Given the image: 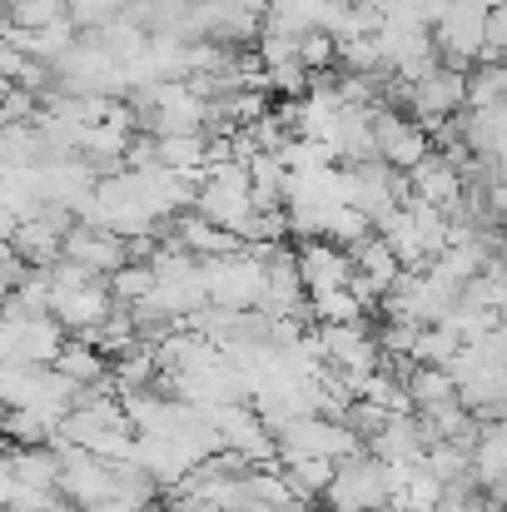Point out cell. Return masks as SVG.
I'll return each instance as SVG.
<instances>
[{"mask_svg":"<svg viewBox=\"0 0 507 512\" xmlns=\"http://www.w3.org/2000/svg\"><path fill=\"white\" fill-rule=\"evenodd\" d=\"M204 284H209V304H214V309L249 314V309L264 304L269 264H259L249 249H244V254H224V259H204Z\"/></svg>","mask_w":507,"mask_h":512,"instance_id":"1","label":"cell"},{"mask_svg":"<svg viewBox=\"0 0 507 512\" xmlns=\"http://www.w3.org/2000/svg\"><path fill=\"white\" fill-rule=\"evenodd\" d=\"M70 343V329L50 314V319H15L5 314V329H0V358L15 363V368H55L60 353Z\"/></svg>","mask_w":507,"mask_h":512,"instance_id":"2","label":"cell"},{"mask_svg":"<svg viewBox=\"0 0 507 512\" xmlns=\"http://www.w3.org/2000/svg\"><path fill=\"white\" fill-rule=\"evenodd\" d=\"M373 135H378V160L393 165L398 174H413L423 160L438 155L433 130L418 125V120L403 115V110H388V105H373Z\"/></svg>","mask_w":507,"mask_h":512,"instance_id":"3","label":"cell"},{"mask_svg":"<svg viewBox=\"0 0 507 512\" xmlns=\"http://www.w3.org/2000/svg\"><path fill=\"white\" fill-rule=\"evenodd\" d=\"M324 498H329V512H388L393 508L388 468H383L373 453L348 458V463H338V478Z\"/></svg>","mask_w":507,"mask_h":512,"instance_id":"4","label":"cell"},{"mask_svg":"<svg viewBox=\"0 0 507 512\" xmlns=\"http://www.w3.org/2000/svg\"><path fill=\"white\" fill-rule=\"evenodd\" d=\"M433 40H438V55H443L448 70L473 75L483 65V50H488V10L453 0L448 15H443V25L433 30Z\"/></svg>","mask_w":507,"mask_h":512,"instance_id":"5","label":"cell"},{"mask_svg":"<svg viewBox=\"0 0 507 512\" xmlns=\"http://www.w3.org/2000/svg\"><path fill=\"white\" fill-rule=\"evenodd\" d=\"M314 339L324 348V363H334L353 378H373L383 368V343L368 324H319Z\"/></svg>","mask_w":507,"mask_h":512,"instance_id":"6","label":"cell"},{"mask_svg":"<svg viewBox=\"0 0 507 512\" xmlns=\"http://www.w3.org/2000/svg\"><path fill=\"white\" fill-rule=\"evenodd\" d=\"M468 110V75L463 70H448V65H438L428 80H418L413 85V120L418 125H428V130H438V125H448V120H458Z\"/></svg>","mask_w":507,"mask_h":512,"instance_id":"7","label":"cell"},{"mask_svg":"<svg viewBox=\"0 0 507 512\" xmlns=\"http://www.w3.org/2000/svg\"><path fill=\"white\" fill-rule=\"evenodd\" d=\"M115 294H110V279H95V284H85V289H65V294H55V319L70 329V334H80V339H95L110 319H115Z\"/></svg>","mask_w":507,"mask_h":512,"instance_id":"8","label":"cell"},{"mask_svg":"<svg viewBox=\"0 0 507 512\" xmlns=\"http://www.w3.org/2000/svg\"><path fill=\"white\" fill-rule=\"evenodd\" d=\"M65 259L85 264L100 279H115L130 264V239H120L115 229H100V224H75L65 239Z\"/></svg>","mask_w":507,"mask_h":512,"instance_id":"9","label":"cell"},{"mask_svg":"<svg viewBox=\"0 0 507 512\" xmlns=\"http://www.w3.org/2000/svg\"><path fill=\"white\" fill-rule=\"evenodd\" d=\"M299 274L309 294H329V289H348L353 284V249H343L334 239H309L299 244Z\"/></svg>","mask_w":507,"mask_h":512,"instance_id":"10","label":"cell"},{"mask_svg":"<svg viewBox=\"0 0 507 512\" xmlns=\"http://www.w3.org/2000/svg\"><path fill=\"white\" fill-rule=\"evenodd\" d=\"M165 239L184 244L199 264H204V259H224V254H244V239H239V234H229V229H219L214 219H204L199 209H189V214L169 219Z\"/></svg>","mask_w":507,"mask_h":512,"instance_id":"11","label":"cell"},{"mask_svg":"<svg viewBox=\"0 0 507 512\" xmlns=\"http://www.w3.org/2000/svg\"><path fill=\"white\" fill-rule=\"evenodd\" d=\"M408 184H413V199H418V204H433V209H443V214H453V209L463 204V194H468L463 174L453 170L443 155L423 160L418 170L408 174Z\"/></svg>","mask_w":507,"mask_h":512,"instance_id":"12","label":"cell"},{"mask_svg":"<svg viewBox=\"0 0 507 512\" xmlns=\"http://www.w3.org/2000/svg\"><path fill=\"white\" fill-rule=\"evenodd\" d=\"M368 453L378 458V463H423L428 458V433H423V418L418 413H403V418H393L373 443H368Z\"/></svg>","mask_w":507,"mask_h":512,"instance_id":"13","label":"cell"},{"mask_svg":"<svg viewBox=\"0 0 507 512\" xmlns=\"http://www.w3.org/2000/svg\"><path fill=\"white\" fill-rule=\"evenodd\" d=\"M5 244H10L30 269H55V264L65 259V234L50 229L45 219H25L15 234H5Z\"/></svg>","mask_w":507,"mask_h":512,"instance_id":"14","label":"cell"},{"mask_svg":"<svg viewBox=\"0 0 507 512\" xmlns=\"http://www.w3.org/2000/svg\"><path fill=\"white\" fill-rule=\"evenodd\" d=\"M329 15H334V0H269L264 30H284L304 40L314 30H329Z\"/></svg>","mask_w":507,"mask_h":512,"instance_id":"15","label":"cell"},{"mask_svg":"<svg viewBox=\"0 0 507 512\" xmlns=\"http://www.w3.org/2000/svg\"><path fill=\"white\" fill-rule=\"evenodd\" d=\"M353 269H358L368 284H378V289H383V299H388V294L398 289V279L408 274V269H403V259H398V249H393L388 239H378V234H373L368 244H358V249H353Z\"/></svg>","mask_w":507,"mask_h":512,"instance_id":"16","label":"cell"},{"mask_svg":"<svg viewBox=\"0 0 507 512\" xmlns=\"http://www.w3.org/2000/svg\"><path fill=\"white\" fill-rule=\"evenodd\" d=\"M0 473H10V478H20L30 488H60V473L65 468H60V453L55 448H10Z\"/></svg>","mask_w":507,"mask_h":512,"instance_id":"17","label":"cell"},{"mask_svg":"<svg viewBox=\"0 0 507 512\" xmlns=\"http://www.w3.org/2000/svg\"><path fill=\"white\" fill-rule=\"evenodd\" d=\"M408 398H413L418 413H433V408H443V403H458V383H453L448 368L418 363V368L408 373Z\"/></svg>","mask_w":507,"mask_h":512,"instance_id":"18","label":"cell"},{"mask_svg":"<svg viewBox=\"0 0 507 512\" xmlns=\"http://www.w3.org/2000/svg\"><path fill=\"white\" fill-rule=\"evenodd\" d=\"M284 473H289V488H294L299 503H319V498L334 488L338 463L334 458H289Z\"/></svg>","mask_w":507,"mask_h":512,"instance_id":"19","label":"cell"},{"mask_svg":"<svg viewBox=\"0 0 507 512\" xmlns=\"http://www.w3.org/2000/svg\"><path fill=\"white\" fill-rule=\"evenodd\" d=\"M70 383H80V388H90V383H105L110 378V363H105V353L95 348L90 339H70L65 343V353H60V363H55Z\"/></svg>","mask_w":507,"mask_h":512,"instance_id":"20","label":"cell"},{"mask_svg":"<svg viewBox=\"0 0 507 512\" xmlns=\"http://www.w3.org/2000/svg\"><path fill=\"white\" fill-rule=\"evenodd\" d=\"M155 289H160L155 264H135V259L110 279V294H115V304H120V309H140V304H150V299H155Z\"/></svg>","mask_w":507,"mask_h":512,"instance_id":"21","label":"cell"},{"mask_svg":"<svg viewBox=\"0 0 507 512\" xmlns=\"http://www.w3.org/2000/svg\"><path fill=\"white\" fill-rule=\"evenodd\" d=\"M309 314L314 324H363L368 304L353 289H329V294H309Z\"/></svg>","mask_w":507,"mask_h":512,"instance_id":"22","label":"cell"},{"mask_svg":"<svg viewBox=\"0 0 507 512\" xmlns=\"http://www.w3.org/2000/svg\"><path fill=\"white\" fill-rule=\"evenodd\" d=\"M70 15V0H5V25H20V30H45L55 20Z\"/></svg>","mask_w":507,"mask_h":512,"instance_id":"23","label":"cell"},{"mask_svg":"<svg viewBox=\"0 0 507 512\" xmlns=\"http://www.w3.org/2000/svg\"><path fill=\"white\" fill-rule=\"evenodd\" d=\"M507 105V65H478L468 75V110H498Z\"/></svg>","mask_w":507,"mask_h":512,"instance_id":"24","label":"cell"},{"mask_svg":"<svg viewBox=\"0 0 507 512\" xmlns=\"http://www.w3.org/2000/svg\"><path fill=\"white\" fill-rule=\"evenodd\" d=\"M463 353V339L448 329V324H433V329H423V339H418V363H433V368H448L453 358Z\"/></svg>","mask_w":507,"mask_h":512,"instance_id":"25","label":"cell"},{"mask_svg":"<svg viewBox=\"0 0 507 512\" xmlns=\"http://www.w3.org/2000/svg\"><path fill=\"white\" fill-rule=\"evenodd\" d=\"M289 234H294L289 209H254V219L244 229V244H284Z\"/></svg>","mask_w":507,"mask_h":512,"instance_id":"26","label":"cell"},{"mask_svg":"<svg viewBox=\"0 0 507 512\" xmlns=\"http://www.w3.org/2000/svg\"><path fill=\"white\" fill-rule=\"evenodd\" d=\"M418 339H423V324H413V319H388V324L378 329L383 358H413V353H418Z\"/></svg>","mask_w":507,"mask_h":512,"instance_id":"27","label":"cell"},{"mask_svg":"<svg viewBox=\"0 0 507 512\" xmlns=\"http://www.w3.org/2000/svg\"><path fill=\"white\" fill-rule=\"evenodd\" d=\"M343 423H348V428H353V433H358L363 443H373V438H378V433H383V428H388L393 418H388V413H383L378 403H368V398H358V403L348 408V418H343Z\"/></svg>","mask_w":507,"mask_h":512,"instance_id":"28","label":"cell"},{"mask_svg":"<svg viewBox=\"0 0 507 512\" xmlns=\"http://www.w3.org/2000/svg\"><path fill=\"white\" fill-rule=\"evenodd\" d=\"M304 65H309V75H329L338 65V40L329 30H314V35H304Z\"/></svg>","mask_w":507,"mask_h":512,"instance_id":"29","label":"cell"},{"mask_svg":"<svg viewBox=\"0 0 507 512\" xmlns=\"http://www.w3.org/2000/svg\"><path fill=\"white\" fill-rule=\"evenodd\" d=\"M463 5H478V10H488V15H493V10H498V5H507V0H463Z\"/></svg>","mask_w":507,"mask_h":512,"instance_id":"30","label":"cell"},{"mask_svg":"<svg viewBox=\"0 0 507 512\" xmlns=\"http://www.w3.org/2000/svg\"><path fill=\"white\" fill-rule=\"evenodd\" d=\"M145 512H184V508H179V503H150Z\"/></svg>","mask_w":507,"mask_h":512,"instance_id":"31","label":"cell"},{"mask_svg":"<svg viewBox=\"0 0 507 512\" xmlns=\"http://www.w3.org/2000/svg\"><path fill=\"white\" fill-rule=\"evenodd\" d=\"M478 512H507V508H503V503H493V498H483V508H478Z\"/></svg>","mask_w":507,"mask_h":512,"instance_id":"32","label":"cell"},{"mask_svg":"<svg viewBox=\"0 0 507 512\" xmlns=\"http://www.w3.org/2000/svg\"><path fill=\"white\" fill-rule=\"evenodd\" d=\"M5 512H20V508H5Z\"/></svg>","mask_w":507,"mask_h":512,"instance_id":"33","label":"cell"},{"mask_svg":"<svg viewBox=\"0 0 507 512\" xmlns=\"http://www.w3.org/2000/svg\"><path fill=\"white\" fill-rule=\"evenodd\" d=\"M388 512H403V508H388Z\"/></svg>","mask_w":507,"mask_h":512,"instance_id":"34","label":"cell"}]
</instances>
